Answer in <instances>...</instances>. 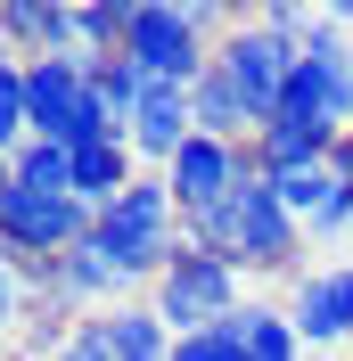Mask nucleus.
I'll list each match as a JSON object with an SVG mask.
<instances>
[{"instance_id":"1","label":"nucleus","mask_w":353,"mask_h":361,"mask_svg":"<svg viewBox=\"0 0 353 361\" xmlns=\"http://www.w3.org/2000/svg\"><path fill=\"white\" fill-rule=\"evenodd\" d=\"M189 247L222 255V263H239V271H287V263H296L304 222L280 205V189H271V173L255 164V148H246L239 189H230L214 214H198V222H189Z\"/></svg>"},{"instance_id":"2","label":"nucleus","mask_w":353,"mask_h":361,"mask_svg":"<svg viewBox=\"0 0 353 361\" xmlns=\"http://www.w3.org/2000/svg\"><path fill=\"white\" fill-rule=\"evenodd\" d=\"M214 25H239L222 8H173V0H132V33H124V58H132L148 82H198L214 66L205 33Z\"/></svg>"},{"instance_id":"3","label":"nucleus","mask_w":353,"mask_h":361,"mask_svg":"<svg viewBox=\"0 0 353 361\" xmlns=\"http://www.w3.org/2000/svg\"><path fill=\"white\" fill-rule=\"evenodd\" d=\"M239 312V263H222L205 247H181L156 279V320L173 329V337H205L222 320Z\"/></svg>"},{"instance_id":"4","label":"nucleus","mask_w":353,"mask_h":361,"mask_svg":"<svg viewBox=\"0 0 353 361\" xmlns=\"http://www.w3.org/2000/svg\"><path fill=\"white\" fill-rule=\"evenodd\" d=\"M99 238H107V247L124 255L140 279H164V263L189 247V238H181V205H173V189H164V180H132V189L99 214Z\"/></svg>"},{"instance_id":"5","label":"nucleus","mask_w":353,"mask_h":361,"mask_svg":"<svg viewBox=\"0 0 353 361\" xmlns=\"http://www.w3.org/2000/svg\"><path fill=\"white\" fill-rule=\"evenodd\" d=\"M296 58H304V49H296V42H280V33H263L255 17H239L230 33H222V49H214V66L230 74V90L255 107V123H271V115H280Z\"/></svg>"},{"instance_id":"6","label":"nucleus","mask_w":353,"mask_h":361,"mask_svg":"<svg viewBox=\"0 0 353 361\" xmlns=\"http://www.w3.org/2000/svg\"><path fill=\"white\" fill-rule=\"evenodd\" d=\"M239 173H246V148H222V140H189L173 164H164V189H173V205H181V230L198 222V214H214L230 189H239Z\"/></svg>"},{"instance_id":"7","label":"nucleus","mask_w":353,"mask_h":361,"mask_svg":"<svg viewBox=\"0 0 353 361\" xmlns=\"http://www.w3.org/2000/svg\"><path fill=\"white\" fill-rule=\"evenodd\" d=\"M124 140H132V157H156L173 164L189 140H198V107H189V82H148L140 90L132 123H124Z\"/></svg>"},{"instance_id":"8","label":"nucleus","mask_w":353,"mask_h":361,"mask_svg":"<svg viewBox=\"0 0 353 361\" xmlns=\"http://www.w3.org/2000/svg\"><path fill=\"white\" fill-rule=\"evenodd\" d=\"M287 329L304 345H345L353 337V271L345 263L304 271V279H296V304H287Z\"/></svg>"},{"instance_id":"9","label":"nucleus","mask_w":353,"mask_h":361,"mask_svg":"<svg viewBox=\"0 0 353 361\" xmlns=\"http://www.w3.org/2000/svg\"><path fill=\"white\" fill-rule=\"evenodd\" d=\"M337 140L345 132H321L304 115H271L263 132H255V164H263V173H304V164H329Z\"/></svg>"},{"instance_id":"10","label":"nucleus","mask_w":353,"mask_h":361,"mask_svg":"<svg viewBox=\"0 0 353 361\" xmlns=\"http://www.w3.org/2000/svg\"><path fill=\"white\" fill-rule=\"evenodd\" d=\"M189 107H198V132L222 140V148H246V140L263 132V123H255V107L230 90V74H222V66H205L198 82H189Z\"/></svg>"},{"instance_id":"11","label":"nucleus","mask_w":353,"mask_h":361,"mask_svg":"<svg viewBox=\"0 0 353 361\" xmlns=\"http://www.w3.org/2000/svg\"><path fill=\"white\" fill-rule=\"evenodd\" d=\"M132 140H90V148H74V197L90 205V214H107L124 189H132Z\"/></svg>"},{"instance_id":"12","label":"nucleus","mask_w":353,"mask_h":361,"mask_svg":"<svg viewBox=\"0 0 353 361\" xmlns=\"http://www.w3.org/2000/svg\"><path fill=\"white\" fill-rule=\"evenodd\" d=\"M222 329L246 345V361H296V345H304L296 329H287V312H263V304H239Z\"/></svg>"},{"instance_id":"13","label":"nucleus","mask_w":353,"mask_h":361,"mask_svg":"<svg viewBox=\"0 0 353 361\" xmlns=\"http://www.w3.org/2000/svg\"><path fill=\"white\" fill-rule=\"evenodd\" d=\"M17 189L74 197V148H58V140H25V148H17Z\"/></svg>"},{"instance_id":"14","label":"nucleus","mask_w":353,"mask_h":361,"mask_svg":"<svg viewBox=\"0 0 353 361\" xmlns=\"http://www.w3.org/2000/svg\"><path fill=\"white\" fill-rule=\"evenodd\" d=\"M33 140V115H25V66H0V157H17Z\"/></svg>"},{"instance_id":"15","label":"nucleus","mask_w":353,"mask_h":361,"mask_svg":"<svg viewBox=\"0 0 353 361\" xmlns=\"http://www.w3.org/2000/svg\"><path fill=\"white\" fill-rule=\"evenodd\" d=\"M173 361H246V345L230 329H205V337H173Z\"/></svg>"},{"instance_id":"16","label":"nucleus","mask_w":353,"mask_h":361,"mask_svg":"<svg viewBox=\"0 0 353 361\" xmlns=\"http://www.w3.org/2000/svg\"><path fill=\"white\" fill-rule=\"evenodd\" d=\"M25 312H33V295H25V271H17V255H0V337H8Z\"/></svg>"},{"instance_id":"17","label":"nucleus","mask_w":353,"mask_h":361,"mask_svg":"<svg viewBox=\"0 0 353 361\" xmlns=\"http://www.w3.org/2000/svg\"><path fill=\"white\" fill-rule=\"evenodd\" d=\"M8 189H17V157H0V197H8Z\"/></svg>"}]
</instances>
